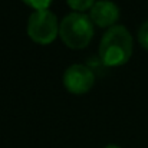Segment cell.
Instances as JSON below:
<instances>
[{
  "mask_svg": "<svg viewBox=\"0 0 148 148\" xmlns=\"http://www.w3.org/2000/svg\"><path fill=\"white\" fill-rule=\"evenodd\" d=\"M132 36L125 26H112L106 29L99 43V58L105 66L125 65L132 55Z\"/></svg>",
  "mask_w": 148,
  "mask_h": 148,
  "instance_id": "1",
  "label": "cell"
},
{
  "mask_svg": "<svg viewBox=\"0 0 148 148\" xmlns=\"http://www.w3.org/2000/svg\"><path fill=\"white\" fill-rule=\"evenodd\" d=\"M59 36L68 48L84 49L94 38V23L88 14L78 12L69 13L59 25Z\"/></svg>",
  "mask_w": 148,
  "mask_h": 148,
  "instance_id": "2",
  "label": "cell"
},
{
  "mask_svg": "<svg viewBox=\"0 0 148 148\" xmlns=\"http://www.w3.org/2000/svg\"><path fill=\"white\" fill-rule=\"evenodd\" d=\"M27 35L35 43H52L59 35V23L55 13L49 9L33 12L27 20Z\"/></svg>",
  "mask_w": 148,
  "mask_h": 148,
  "instance_id": "3",
  "label": "cell"
},
{
  "mask_svg": "<svg viewBox=\"0 0 148 148\" xmlns=\"http://www.w3.org/2000/svg\"><path fill=\"white\" fill-rule=\"evenodd\" d=\"M95 84V75L86 65L75 63L66 68L63 73V85L68 92L73 95H84L92 89Z\"/></svg>",
  "mask_w": 148,
  "mask_h": 148,
  "instance_id": "4",
  "label": "cell"
},
{
  "mask_svg": "<svg viewBox=\"0 0 148 148\" xmlns=\"http://www.w3.org/2000/svg\"><path fill=\"white\" fill-rule=\"evenodd\" d=\"M89 17L99 27H112L119 19V7L112 0H98L91 7Z\"/></svg>",
  "mask_w": 148,
  "mask_h": 148,
  "instance_id": "5",
  "label": "cell"
},
{
  "mask_svg": "<svg viewBox=\"0 0 148 148\" xmlns=\"http://www.w3.org/2000/svg\"><path fill=\"white\" fill-rule=\"evenodd\" d=\"M97 0H66V3L69 4V7H72L73 10H76L78 13H82L85 10H91V7L95 4Z\"/></svg>",
  "mask_w": 148,
  "mask_h": 148,
  "instance_id": "6",
  "label": "cell"
},
{
  "mask_svg": "<svg viewBox=\"0 0 148 148\" xmlns=\"http://www.w3.org/2000/svg\"><path fill=\"white\" fill-rule=\"evenodd\" d=\"M138 42L144 49L148 50V20H145L138 29Z\"/></svg>",
  "mask_w": 148,
  "mask_h": 148,
  "instance_id": "7",
  "label": "cell"
},
{
  "mask_svg": "<svg viewBox=\"0 0 148 148\" xmlns=\"http://www.w3.org/2000/svg\"><path fill=\"white\" fill-rule=\"evenodd\" d=\"M25 4H27L29 7H32V9H35V12L36 10H46V9H49L50 3H52V0H22Z\"/></svg>",
  "mask_w": 148,
  "mask_h": 148,
  "instance_id": "8",
  "label": "cell"
},
{
  "mask_svg": "<svg viewBox=\"0 0 148 148\" xmlns=\"http://www.w3.org/2000/svg\"><path fill=\"white\" fill-rule=\"evenodd\" d=\"M103 148H121L119 145H115V144H108L106 147H103Z\"/></svg>",
  "mask_w": 148,
  "mask_h": 148,
  "instance_id": "9",
  "label": "cell"
}]
</instances>
